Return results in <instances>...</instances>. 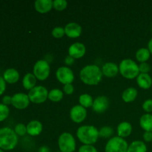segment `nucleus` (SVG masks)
Listing matches in <instances>:
<instances>
[{"label": "nucleus", "instance_id": "nucleus-1", "mask_svg": "<svg viewBox=\"0 0 152 152\" xmlns=\"http://www.w3.org/2000/svg\"><path fill=\"white\" fill-rule=\"evenodd\" d=\"M102 69L96 65H88L80 71V78L84 84L96 86L102 79Z\"/></svg>", "mask_w": 152, "mask_h": 152}, {"label": "nucleus", "instance_id": "nucleus-2", "mask_svg": "<svg viewBox=\"0 0 152 152\" xmlns=\"http://www.w3.org/2000/svg\"><path fill=\"white\" fill-rule=\"evenodd\" d=\"M77 137L83 145H94L99 137V130L94 126H82L77 129Z\"/></svg>", "mask_w": 152, "mask_h": 152}, {"label": "nucleus", "instance_id": "nucleus-3", "mask_svg": "<svg viewBox=\"0 0 152 152\" xmlns=\"http://www.w3.org/2000/svg\"><path fill=\"white\" fill-rule=\"evenodd\" d=\"M18 144V136L14 130L9 127L0 129V148L3 151H10Z\"/></svg>", "mask_w": 152, "mask_h": 152}, {"label": "nucleus", "instance_id": "nucleus-4", "mask_svg": "<svg viewBox=\"0 0 152 152\" xmlns=\"http://www.w3.org/2000/svg\"><path fill=\"white\" fill-rule=\"evenodd\" d=\"M119 71L124 78L128 80H134L140 74L139 65L131 59H125L121 61L119 65Z\"/></svg>", "mask_w": 152, "mask_h": 152}, {"label": "nucleus", "instance_id": "nucleus-5", "mask_svg": "<svg viewBox=\"0 0 152 152\" xmlns=\"http://www.w3.org/2000/svg\"><path fill=\"white\" fill-rule=\"evenodd\" d=\"M129 144L127 141L120 137L110 138L105 146V152H127Z\"/></svg>", "mask_w": 152, "mask_h": 152}, {"label": "nucleus", "instance_id": "nucleus-6", "mask_svg": "<svg viewBox=\"0 0 152 152\" xmlns=\"http://www.w3.org/2000/svg\"><path fill=\"white\" fill-rule=\"evenodd\" d=\"M58 146L61 152H74L76 150L74 137L68 132H64L58 139Z\"/></svg>", "mask_w": 152, "mask_h": 152}, {"label": "nucleus", "instance_id": "nucleus-7", "mask_svg": "<svg viewBox=\"0 0 152 152\" xmlns=\"http://www.w3.org/2000/svg\"><path fill=\"white\" fill-rule=\"evenodd\" d=\"M48 91L42 86H38L29 91L28 96L30 101L33 103L41 104L48 99Z\"/></svg>", "mask_w": 152, "mask_h": 152}, {"label": "nucleus", "instance_id": "nucleus-8", "mask_svg": "<svg viewBox=\"0 0 152 152\" xmlns=\"http://www.w3.org/2000/svg\"><path fill=\"white\" fill-rule=\"evenodd\" d=\"M50 68L48 62L44 59L38 60L34 65L33 74L39 81H45L50 75Z\"/></svg>", "mask_w": 152, "mask_h": 152}, {"label": "nucleus", "instance_id": "nucleus-9", "mask_svg": "<svg viewBox=\"0 0 152 152\" xmlns=\"http://www.w3.org/2000/svg\"><path fill=\"white\" fill-rule=\"evenodd\" d=\"M56 77L58 81L64 86L71 84L74 80V74L72 70L67 66L59 67L56 71Z\"/></svg>", "mask_w": 152, "mask_h": 152}, {"label": "nucleus", "instance_id": "nucleus-10", "mask_svg": "<svg viewBox=\"0 0 152 152\" xmlns=\"http://www.w3.org/2000/svg\"><path fill=\"white\" fill-rule=\"evenodd\" d=\"M30 102L28 94L25 93H16L12 96L11 105L16 109H25L28 107Z\"/></svg>", "mask_w": 152, "mask_h": 152}, {"label": "nucleus", "instance_id": "nucleus-11", "mask_svg": "<svg viewBox=\"0 0 152 152\" xmlns=\"http://www.w3.org/2000/svg\"><path fill=\"white\" fill-rule=\"evenodd\" d=\"M87 117V110L80 105H76L70 111L71 120L75 123H81Z\"/></svg>", "mask_w": 152, "mask_h": 152}, {"label": "nucleus", "instance_id": "nucleus-12", "mask_svg": "<svg viewBox=\"0 0 152 152\" xmlns=\"http://www.w3.org/2000/svg\"><path fill=\"white\" fill-rule=\"evenodd\" d=\"M109 106V99L105 96H99L94 100L92 109L97 114H102L108 109Z\"/></svg>", "mask_w": 152, "mask_h": 152}, {"label": "nucleus", "instance_id": "nucleus-13", "mask_svg": "<svg viewBox=\"0 0 152 152\" xmlns=\"http://www.w3.org/2000/svg\"><path fill=\"white\" fill-rule=\"evenodd\" d=\"M86 46L80 42H75L68 48V55L74 59H80L86 54Z\"/></svg>", "mask_w": 152, "mask_h": 152}, {"label": "nucleus", "instance_id": "nucleus-14", "mask_svg": "<svg viewBox=\"0 0 152 152\" xmlns=\"http://www.w3.org/2000/svg\"><path fill=\"white\" fill-rule=\"evenodd\" d=\"M83 32V28L79 24L76 22H70L65 27V33L69 38L76 39L81 36Z\"/></svg>", "mask_w": 152, "mask_h": 152}, {"label": "nucleus", "instance_id": "nucleus-15", "mask_svg": "<svg viewBox=\"0 0 152 152\" xmlns=\"http://www.w3.org/2000/svg\"><path fill=\"white\" fill-rule=\"evenodd\" d=\"M102 74L108 78H113L120 72L119 66L114 62H107L102 66Z\"/></svg>", "mask_w": 152, "mask_h": 152}, {"label": "nucleus", "instance_id": "nucleus-16", "mask_svg": "<svg viewBox=\"0 0 152 152\" xmlns=\"http://www.w3.org/2000/svg\"><path fill=\"white\" fill-rule=\"evenodd\" d=\"M35 10L38 13H47L53 8V1L51 0H37L34 3Z\"/></svg>", "mask_w": 152, "mask_h": 152}, {"label": "nucleus", "instance_id": "nucleus-17", "mask_svg": "<svg viewBox=\"0 0 152 152\" xmlns=\"http://www.w3.org/2000/svg\"><path fill=\"white\" fill-rule=\"evenodd\" d=\"M2 77L6 83L15 84L19 81L20 75H19V71L15 68H7L3 73Z\"/></svg>", "mask_w": 152, "mask_h": 152}, {"label": "nucleus", "instance_id": "nucleus-18", "mask_svg": "<svg viewBox=\"0 0 152 152\" xmlns=\"http://www.w3.org/2000/svg\"><path fill=\"white\" fill-rule=\"evenodd\" d=\"M27 134L32 137L39 135L42 132V124L38 120H32L27 124Z\"/></svg>", "mask_w": 152, "mask_h": 152}, {"label": "nucleus", "instance_id": "nucleus-19", "mask_svg": "<svg viewBox=\"0 0 152 152\" xmlns=\"http://www.w3.org/2000/svg\"><path fill=\"white\" fill-rule=\"evenodd\" d=\"M137 83L140 88L147 90L152 86V78L148 74H140L137 77Z\"/></svg>", "mask_w": 152, "mask_h": 152}, {"label": "nucleus", "instance_id": "nucleus-20", "mask_svg": "<svg viewBox=\"0 0 152 152\" xmlns=\"http://www.w3.org/2000/svg\"><path fill=\"white\" fill-rule=\"evenodd\" d=\"M117 130L118 137L124 139L131 135L132 132V126L129 122H122L118 125Z\"/></svg>", "mask_w": 152, "mask_h": 152}, {"label": "nucleus", "instance_id": "nucleus-21", "mask_svg": "<svg viewBox=\"0 0 152 152\" xmlns=\"http://www.w3.org/2000/svg\"><path fill=\"white\" fill-rule=\"evenodd\" d=\"M138 91L135 88L130 87L126 88L122 94V99L126 103L132 102L137 97Z\"/></svg>", "mask_w": 152, "mask_h": 152}, {"label": "nucleus", "instance_id": "nucleus-22", "mask_svg": "<svg viewBox=\"0 0 152 152\" xmlns=\"http://www.w3.org/2000/svg\"><path fill=\"white\" fill-rule=\"evenodd\" d=\"M37 80L34 74L31 73H28L25 74L22 80V86H23L24 88L26 90L31 91V89L36 87V84H37Z\"/></svg>", "mask_w": 152, "mask_h": 152}, {"label": "nucleus", "instance_id": "nucleus-23", "mask_svg": "<svg viewBox=\"0 0 152 152\" xmlns=\"http://www.w3.org/2000/svg\"><path fill=\"white\" fill-rule=\"evenodd\" d=\"M140 126L145 132H152V114H143L140 119Z\"/></svg>", "mask_w": 152, "mask_h": 152}, {"label": "nucleus", "instance_id": "nucleus-24", "mask_svg": "<svg viewBox=\"0 0 152 152\" xmlns=\"http://www.w3.org/2000/svg\"><path fill=\"white\" fill-rule=\"evenodd\" d=\"M127 152H147V146L142 141L135 140L129 145Z\"/></svg>", "mask_w": 152, "mask_h": 152}, {"label": "nucleus", "instance_id": "nucleus-25", "mask_svg": "<svg viewBox=\"0 0 152 152\" xmlns=\"http://www.w3.org/2000/svg\"><path fill=\"white\" fill-rule=\"evenodd\" d=\"M150 56H151V53L148 50V49L145 48H140L136 52V54H135V57H136L137 60L140 62V63L146 62L149 59Z\"/></svg>", "mask_w": 152, "mask_h": 152}, {"label": "nucleus", "instance_id": "nucleus-26", "mask_svg": "<svg viewBox=\"0 0 152 152\" xmlns=\"http://www.w3.org/2000/svg\"><path fill=\"white\" fill-rule=\"evenodd\" d=\"M79 102L81 106L85 108H92L94 103V99L92 96L88 94H83L79 97Z\"/></svg>", "mask_w": 152, "mask_h": 152}, {"label": "nucleus", "instance_id": "nucleus-27", "mask_svg": "<svg viewBox=\"0 0 152 152\" xmlns=\"http://www.w3.org/2000/svg\"><path fill=\"white\" fill-rule=\"evenodd\" d=\"M63 92L58 88L52 89L48 93V99L53 102H58L63 98Z\"/></svg>", "mask_w": 152, "mask_h": 152}, {"label": "nucleus", "instance_id": "nucleus-28", "mask_svg": "<svg viewBox=\"0 0 152 152\" xmlns=\"http://www.w3.org/2000/svg\"><path fill=\"white\" fill-rule=\"evenodd\" d=\"M113 134H114V130L109 126H104V127L101 128L100 130H99V137L104 138V139L110 138Z\"/></svg>", "mask_w": 152, "mask_h": 152}, {"label": "nucleus", "instance_id": "nucleus-29", "mask_svg": "<svg viewBox=\"0 0 152 152\" xmlns=\"http://www.w3.org/2000/svg\"><path fill=\"white\" fill-rule=\"evenodd\" d=\"M10 114V109L7 105L0 103V122H3L8 117Z\"/></svg>", "mask_w": 152, "mask_h": 152}, {"label": "nucleus", "instance_id": "nucleus-30", "mask_svg": "<svg viewBox=\"0 0 152 152\" xmlns=\"http://www.w3.org/2000/svg\"><path fill=\"white\" fill-rule=\"evenodd\" d=\"M68 6V2L65 0H54L53 1V7L58 11H62Z\"/></svg>", "mask_w": 152, "mask_h": 152}, {"label": "nucleus", "instance_id": "nucleus-31", "mask_svg": "<svg viewBox=\"0 0 152 152\" xmlns=\"http://www.w3.org/2000/svg\"><path fill=\"white\" fill-rule=\"evenodd\" d=\"M15 133L17 134V136L23 137L27 134V126L23 123H18L14 127Z\"/></svg>", "mask_w": 152, "mask_h": 152}, {"label": "nucleus", "instance_id": "nucleus-32", "mask_svg": "<svg viewBox=\"0 0 152 152\" xmlns=\"http://www.w3.org/2000/svg\"><path fill=\"white\" fill-rule=\"evenodd\" d=\"M52 36L56 39H60L63 37L65 35V28H62V27H56L53 29L51 32Z\"/></svg>", "mask_w": 152, "mask_h": 152}, {"label": "nucleus", "instance_id": "nucleus-33", "mask_svg": "<svg viewBox=\"0 0 152 152\" xmlns=\"http://www.w3.org/2000/svg\"><path fill=\"white\" fill-rule=\"evenodd\" d=\"M142 108L147 114L152 112V99H148L144 101Z\"/></svg>", "mask_w": 152, "mask_h": 152}, {"label": "nucleus", "instance_id": "nucleus-34", "mask_svg": "<svg viewBox=\"0 0 152 152\" xmlns=\"http://www.w3.org/2000/svg\"><path fill=\"white\" fill-rule=\"evenodd\" d=\"M78 152H98L93 145H83L80 147Z\"/></svg>", "mask_w": 152, "mask_h": 152}, {"label": "nucleus", "instance_id": "nucleus-35", "mask_svg": "<svg viewBox=\"0 0 152 152\" xmlns=\"http://www.w3.org/2000/svg\"><path fill=\"white\" fill-rule=\"evenodd\" d=\"M139 70L140 74H148L151 71V66L147 62H143L139 65Z\"/></svg>", "mask_w": 152, "mask_h": 152}, {"label": "nucleus", "instance_id": "nucleus-36", "mask_svg": "<svg viewBox=\"0 0 152 152\" xmlns=\"http://www.w3.org/2000/svg\"><path fill=\"white\" fill-rule=\"evenodd\" d=\"M63 91L66 94L71 95L74 93V88L72 84H67L65 85L63 87Z\"/></svg>", "mask_w": 152, "mask_h": 152}, {"label": "nucleus", "instance_id": "nucleus-37", "mask_svg": "<svg viewBox=\"0 0 152 152\" xmlns=\"http://www.w3.org/2000/svg\"><path fill=\"white\" fill-rule=\"evenodd\" d=\"M6 90V82L3 79L2 77L0 76V96L4 93Z\"/></svg>", "mask_w": 152, "mask_h": 152}, {"label": "nucleus", "instance_id": "nucleus-38", "mask_svg": "<svg viewBox=\"0 0 152 152\" xmlns=\"http://www.w3.org/2000/svg\"><path fill=\"white\" fill-rule=\"evenodd\" d=\"M2 103L4 105H11L12 104V96H8V95H5V96H3L2 98Z\"/></svg>", "mask_w": 152, "mask_h": 152}, {"label": "nucleus", "instance_id": "nucleus-39", "mask_svg": "<svg viewBox=\"0 0 152 152\" xmlns=\"http://www.w3.org/2000/svg\"><path fill=\"white\" fill-rule=\"evenodd\" d=\"M143 140L146 142H152V132H145L143 134Z\"/></svg>", "mask_w": 152, "mask_h": 152}, {"label": "nucleus", "instance_id": "nucleus-40", "mask_svg": "<svg viewBox=\"0 0 152 152\" xmlns=\"http://www.w3.org/2000/svg\"><path fill=\"white\" fill-rule=\"evenodd\" d=\"M74 61H75V59H74L73 57H71V56L68 55V56H66L65 59V63L67 65H74Z\"/></svg>", "mask_w": 152, "mask_h": 152}, {"label": "nucleus", "instance_id": "nucleus-41", "mask_svg": "<svg viewBox=\"0 0 152 152\" xmlns=\"http://www.w3.org/2000/svg\"><path fill=\"white\" fill-rule=\"evenodd\" d=\"M39 152H50L48 147L47 146H42L39 149Z\"/></svg>", "mask_w": 152, "mask_h": 152}, {"label": "nucleus", "instance_id": "nucleus-42", "mask_svg": "<svg viewBox=\"0 0 152 152\" xmlns=\"http://www.w3.org/2000/svg\"><path fill=\"white\" fill-rule=\"evenodd\" d=\"M148 49L150 51V53H151V54H152V38L149 40L148 43Z\"/></svg>", "mask_w": 152, "mask_h": 152}, {"label": "nucleus", "instance_id": "nucleus-43", "mask_svg": "<svg viewBox=\"0 0 152 152\" xmlns=\"http://www.w3.org/2000/svg\"><path fill=\"white\" fill-rule=\"evenodd\" d=\"M0 152H4V151H3L2 149H1V148H0Z\"/></svg>", "mask_w": 152, "mask_h": 152}, {"label": "nucleus", "instance_id": "nucleus-44", "mask_svg": "<svg viewBox=\"0 0 152 152\" xmlns=\"http://www.w3.org/2000/svg\"><path fill=\"white\" fill-rule=\"evenodd\" d=\"M60 152H61V151H60Z\"/></svg>", "mask_w": 152, "mask_h": 152}]
</instances>
